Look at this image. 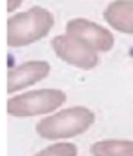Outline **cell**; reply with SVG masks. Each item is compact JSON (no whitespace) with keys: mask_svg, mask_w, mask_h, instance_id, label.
Instances as JSON below:
<instances>
[{"mask_svg":"<svg viewBox=\"0 0 133 156\" xmlns=\"http://www.w3.org/2000/svg\"><path fill=\"white\" fill-rule=\"evenodd\" d=\"M53 15L44 7H31L7 20V45L24 47L44 38L53 27Z\"/></svg>","mask_w":133,"mask_h":156,"instance_id":"2","label":"cell"},{"mask_svg":"<svg viewBox=\"0 0 133 156\" xmlns=\"http://www.w3.org/2000/svg\"><path fill=\"white\" fill-rule=\"evenodd\" d=\"M66 102V93L60 89H39V91H28L24 94L13 96L7 102V113L11 116H37L47 115L58 109Z\"/></svg>","mask_w":133,"mask_h":156,"instance_id":"3","label":"cell"},{"mask_svg":"<svg viewBox=\"0 0 133 156\" xmlns=\"http://www.w3.org/2000/svg\"><path fill=\"white\" fill-rule=\"evenodd\" d=\"M35 156H77V147H75V144H68V142L53 144V145L42 149L40 153H37Z\"/></svg>","mask_w":133,"mask_h":156,"instance_id":"9","label":"cell"},{"mask_svg":"<svg viewBox=\"0 0 133 156\" xmlns=\"http://www.w3.org/2000/svg\"><path fill=\"white\" fill-rule=\"evenodd\" d=\"M93 156H133L131 140H100L91 145Z\"/></svg>","mask_w":133,"mask_h":156,"instance_id":"8","label":"cell"},{"mask_svg":"<svg viewBox=\"0 0 133 156\" xmlns=\"http://www.w3.org/2000/svg\"><path fill=\"white\" fill-rule=\"evenodd\" d=\"M104 20L117 31L133 35V0H115L104 11Z\"/></svg>","mask_w":133,"mask_h":156,"instance_id":"7","label":"cell"},{"mask_svg":"<svg viewBox=\"0 0 133 156\" xmlns=\"http://www.w3.org/2000/svg\"><path fill=\"white\" fill-rule=\"evenodd\" d=\"M51 67L46 60H31V62H24L17 67H13L7 73V93H17L20 89H26L40 80H44L49 75Z\"/></svg>","mask_w":133,"mask_h":156,"instance_id":"6","label":"cell"},{"mask_svg":"<svg viewBox=\"0 0 133 156\" xmlns=\"http://www.w3.org/2000/svg\"><path fill=\"white\" fill-rule=\"evenodd\" d=\"M66 33L84 40L95 51H102V53L113 49V44H115L113 35L106 27H102V26H98V24H95L91 20H86V18L69 20L66 24Z\"/></svg>","mask_w":133,"mask_h":156,"instance_id":"5","label":"cell"},{"mask_svg":"<svg viewBox=\"0 0 133 156\" xmlns=\"http://www.w3.org/2000/svg\"><path fill=\"white\" fill-rule=\"evenodd\" d=\"M51 47L55 55L64 60L69 66H75L79 69H93L98 66L97 51L88 45L84 40L77 38L73 35H58L51 42Z\"/></svg>","mask_w":133,"mask_h":156,"instance_id":"4","label":"cell"},{"mask_svg":"<svg viewBox=\"0 0 133 156\" xmlns=\"http://www.w3.org/2000/svg\"><path fill=\"white\" fill-rule=\"evenodd\" d=\"M93 122V111L82 105H75L40 120L37 123V134L46 140H66L86 133Z\"/></svg>","mask_w":133,"mask_h":156,"instance_id":"1","label":"cell"},{"mask_svg":"<svg viewBox=\"0 0 133 156\" xmlns=\"http://www.w3.org/2000/svg\"><path fill=\"white\" fill-rule=\"evenodd\" d=\"M22 4V0H7V5H6V9L11 13V11H15V9H18V5Z\"/></svg>","mask_w":133,"mask_h":156,"instance_id":"10","label":"cell"}]
</instances>
